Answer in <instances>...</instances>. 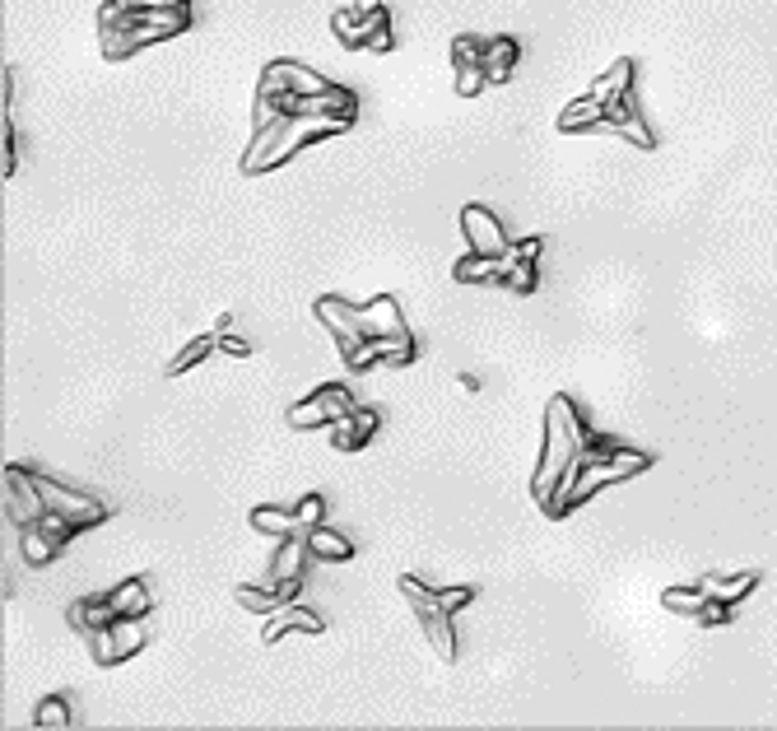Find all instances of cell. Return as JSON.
I'll use <instances>...</instances> for the list:
<instances>
[{
	"mask_svg": "<svg viewBox=\"0 0 777 731\" xmlns=\"http://www.w3.org/2000/svg\"><path fill=\"white\" fill-rule=\"evenodd\" d=\"M33 727H42V731H66V727H75V708H70L66 694H47V699L33 708Z\"/></svg>",
	"mask_w": 777,
	"mask_h": 731,
	"instance_id": "28",
	"label": "cell"
},
{
	"mask_svg": "<svg viewBox=\"0 0 777 731\" xmlns=\"http://www.w3.org/2000/svg\"><path fill=\"white\" fill-rule=\"evenodd\" d=\"M698 583H703V592H708V596H722V601L740 606V601H745V596L759 587V569L731 573V578H726V573H708V578H698Z\"/></svg>",
	"mask_w": 777,
	"mask_h": 731,
	"instance_id": "25",
	"label": "cell"
},
{
	"mask_svg": "<svg viewBox=\"0 0 777 731\" xmlns=\"http://www.w3.org/2000/svg\"><path fill=\"white\" fill-rule=\"evenodd\" d=\"M308 550H312V559H322V564H349L359 545L349 541L345 531H335V527H326L322 522V527L308 531Z\"/></svg>",
	"mask_w": 777,
	"mask_h": 731,
	"instance_id": "24",
	"label": "cell"
},
{
	"mask_svg": "<svg viewBox=\"0 0 777 731\" xmlns=\"http://www.w3.org/2000/svg\"><path fill=\"white\" fill-rule=\"evenodd\" d=\"M522 61V42L508 38V33H498V38H484V52H480V66L489 75V84H508L512 70Z\"/></svg>",
	"mask_w": 777,
	"mask_h": 731,
	"instance_id": "18",
	"label": "cell"
},
{
	"mask_svg": "<svg viewBox=\"0 0 777 731\" xmlns=\"http://www.w3.org/2000/svg\"><path fill=\"white\" fill-rule=\"evenodd\" d=\"M396 587H401V596L410 601V610H415L419 629H424V638L433 643V652L443 657V662H456V629H452V610L433 596L429 583H419V573H405V578H396Z\"/></svg>",
	"mask_w": 777,
	"mask_h": 731,
	"instance_id": "7",
	"label": "cell"
},
{
	"mask_svg": "<svg viewBox=\"0 0 777 731\" xmlns=\"http://www.w3.org/2000/svg\"><path fill=\"white\" fill-rule=\"evenodd\" d=\"M308 536H289V541L275 550V559H270V573L266 583H289V578H303V569H308Z\"/></svg>",
	"mask_w": 777,
	"mask_h": 731,
	"instance_id": "23",
	"label": "cell"
},
{
	"mask_svg": "<svg viewBox=\"0 0 777 731\" xmlns=\"http://www.w3.org/2000/svg\"><path fill=\"white\" fill-rule=\"evenodd\" d=\"M331 33L340 38V47H359V52H391L396 47V28H391V14L387 5H373V10H335L331 14Z\"/></svg>",
	"mask_w": 777,
	"mask_h": 731,
	"instance_id": "8",
	"label": "cell"
},
{
	"mask_svg": "<svg viewBox=\"0 0 777 731\" xmlns=\"http://www.w3.org/2000/svg\"><path fill=\"white\" fill-rule=\"evenodd\" d=\"M559 131L563 136H610V126H605V103L591 94L573 98V103L559 112Z\"/></svg>",
	"mask_w": 777,
	"mask_h": 731,
	"instance_id": "17",
	"label": "cell"
},
{
	"mask_svg": "<svg viewBox=\"0 0 777 731\" xmlns=\"http://www.w3.org/2000/svg\"><path fill=\"white\" fill-rule=\"evenodd\" d=\"M210 354H219L215 331H210V336H196V340H191V345L177 354V359H168V368H163V373H168V378H182V373H191L196 364H205Z\"/></svg>",
	"mask_w": 777,
	"mask_h": 731,
	"instance_id": "29",
	"label": "cell"
},
{
	"mask_svg": "<svg viewBox=\"0 0 777 731\" xmlns=\"http://www.w3.org/2000/svg\"><path fill=\"white\" fill-rule=\"evenodd\" d=\"M284 634H326V624H322V615H312L308 606H298V601H289V606H280V610H270L266 615V629H261V643L266 648H275Z\"/></svg>",
	"mask_w": 777,
	"mask_h": 731,
	"instance_id": "15",
	"label": "cell"
},
{
	"mask_svg": "<svg viewBox=\"0 0 777 731\" xmlns=\"http://www.w3.org/2000/svg\"><path fill=\"white\" fill-rule=\"evenodd\" d=\"M247 522H252V531H261V536H275V541L303 536V527H298V513H294V508H280V503H256L252 513H247Z\"/></svg>",
	"mask_w": 777,
	"mask_h": 731,
	"instance_id": "21",
	"label": "cell"
},
{
	"mask_svg": "<svg viewBox=\"0 0 777 731\" xmlns=\"http://www.w3.org/2000/svg\"><path fill=\"white\" fill-rule=\"evenodd\" d=\"M196 24V5L191 0H131V5H108L98 0V47L108 61L159 47Z\"/></svg>",
	"mask_w": 777,
	"mask_h": 731,
	"instance_id": "4",
	"label": "cell"
},
{
	"mask_svg": "<svg viewBox=\"0 0 777 731\" xmlns=\"http://www.w3.org/2000/svg\"><path fill=\"white\" fill-rule=\"evenodd\" d=\"M354 406H359V401H354V392H349L345 382H322V387H312L303 401H294V406L284 410V424L298 429V434H308V429H331V424H340Z\"/></svg>",
	"mask_w": 777,
	"mask_h": 731,
	"instance_id": "9",
	"label": "cell"
},
{
	"mask_svg": "<svg viewBox=\"0 0 777 731\" xmlns=\"http://www.w3.org/2000/svg\"><path fill=\"white\" fill-rule=\"evenodd\" d=\"M601 103H605V126H610V136H624L629 145H638V149H657V136L647 131L633 89H629V94H615V98H601Z\"/></svg>",
	"mask_w": 777,
	"mask_h": 731,
	"instance_id": "14",
	"label": "cell"
},
{
	"mask_svg": "<svg viewBox=\"0 0 777 731\" xmlns=\"http://www.w3.org/2000/svg\"><path fill=\"white\" fill-rule=\"evenodd\" d=\"M219 340V354H228V359H247V354H252V340H238V336H215Z\"/></svg>",
	"mask_w": 777,
	"mask_h": 731,
	"instance_id": "37",
	"label": "cell"
},
{
	"mask_svg": "<svg viewBox=\"0 0 777 731\" xmlns=\"http://www.w3.org/2000/svg\"><path fill=\"white\" fill-rule=\"evenodd\" d=\"M661 606H666L670 615H684V620H694L698 610L708 606V592H703V583H694V587H666V592H661Z\"/></svg>",
	"mask_w": 777,
	"mask_h": 731,
	"instance_id": "30",
	"label": "cell"
},
{
	"mask_svg": "<svg viewBox=\"0 0 777 731\" xmlns=\"http://www.w3.org/2000/svg\"><path fill=\"white\" fill-rule=\"evenodd\" d=\"M503 271H508V257H480V252H466V257L452 266L456 285H503Z\"/></svg>",
	"mask_w": 777,
	"mask_h": 731,
	"instance_id": "22",
	"label": "cell"
},
{
	"mask_svg": "<svg viewBox=\"0 0 777 731\" xmlns=\"http://www.w3.org/2000/svg\"><path fill=\"white\" fill-rule=\"evenodd\" d=\"M377 429H382V415L373 406H354L340 424H331V447L335 452H359L377 438Z\"/></svg>",
	"mask_w": 777,
	"mask_h": 731,
	"instance_id": "16",
	"label": "cell"
},
{
	"mask_svg": "<svg viewBox=\"0 0 777 731\" xmlns=\"http://www.w3.org/2000/svg\"><path fill=\"white\" fill-rule=\"evenodd\" d=\"M5 517L10 527H33L47 517V503H42V489H38V471L28 466H5Z\"/></svg>",
	"mask_w": 777,
	"mask_h": 731,
	"instance_id": "12",
	"label": "cell"
},
{
	"mask_svg": "<svg viewBox=\"0 0 777 731\" xmlns=\"http://www.w3.org/2000/svg\"><path fill=\"white\" fill-rule=\"evenodd\" d=\"M536 285H540L536 261H512V257H508V271H503V289H512V294H536Z\"/></svg>",
	"mask_w": 777,
	"mask_h": 731,
	"instance_id": "32",
	"label": "cell"
},
{
	"mask_svg": "<svg viewBox=\"0 0 777 731\" xmlns=\"http://www.w3.org/2000/svg\"><path fill=\"white\" fill-rule=\"evenodd\" d=\"M108 601H112L117 615H149V610H154V596H149L145 578H121V583L108 592Z\"/></svg>",
	"mask_w": 777,
	"mask_h": 731,
	"instance_id": "26",
	"label": "cell"
},
{
	"mask_svg": "<svg viewBox=\"0 0 777 731\" xmlns=\"http://www.w3.org/2000/svg\"><path fill=\"white\" fill-rule=\"evenodd\" d=\"M633 75H638V66H633L629 56H619L615 66H610V70H601V75H596V80L587 84V94H591V98H615V94H629V89H633Z\"/></svg>",
	"mask_w": 777,
	"mask_h": 731,
	"instance_id": "27",
	"label": "cell"
},
{
	"mask_svg": "<svg viewBox=\"0 0 777 731\" xmlns=\"http://www.w3.org/2000/svg\"><path fill=\"white\" fill-rule=\"evenodd\" d=\"M312 312H317V322L335 336L349 373H368L377 364L405 368L419 359V340L410 331V322H405L401 298L377 294L368 303H349L340 294H326L312 303Z\"/></svg>",
	"mask_w": 777,
	"mask_h": 731,
	"instance_id": "1",
	"label": "cell"
},
{
	"mask_svg": "<svg viewBox=\"0 0 777 731\" xmlns=\"http://www.w3.org/2000/svg\"><path fill=\"white\" fill-rule=\"evenodd\" d=\"M461 233H466V247L470 252H480V257H503L508 252V229H503V219L489 210V205L470 201L461 210Z\"/></svg>",
	"mask_w": 777,
	"mask_h": 731,
	"instance_id": "13",
	"label": "cell"
},
{
	"mask_svg": "<svg viewBox=\"0 0 777 731\" xmlns=\"http://www.w3.org/2000/svg\"><path fill=\"white\" fill-rule=\"evenodd\" d=\"M270 117H345V122H359V94L308 70L303 61H270L256 80L252 126H266Z\"/></svg>",
	"mask_w": 777,
	"mask_h": 731,
	"instance_id": "3",
	"label": "cell"
},
{
	"mask_svg": "<svg viewBox=\"0 0 777 731\" xmlns=\"http://www.w3.org/2000/svg\"><path fill=\"white\" fill-rule=\"evenodd\" d=\"M736 620V606L731 601H722V596H708V606L694 615V624H703V629H722V624Z\"/></svg>",
	"mask_w": 777,
	"mask_h": 731,
	"instance_id": "34",
	"label": "cell"
},
{
	"mask_svg": "<svg viewBox=\"0 0 777 731\" xmlns=\"http://www.w3.org/2000/svg\"><path fill=\"white\" fill-rule=\"evenodd\" d=\"M657 466L652 461V452H638V447H624V443H615V438L605 434V443L596 447L587 457V466L577 471V480H573V489H568V517L582 508V503H591L601 489H610V485H624V480H638V475H647Z\"/></svg>",
	"mask_w": 777,
	"mask_h": 731,
	"instance_id": "6",
	"label": "cell"
},
{
	"mask_svg": "<svg viewBox=\"0 0 777 731\" xmlns=\"http://www.w3.org/2000/svg\"><path fill=\"white\" fill-rule=\"evenodd\" d=\"M540 247H545V238H536V233H531V238H517V243L503 252V257H512V261H536Z\"/></svg>",
	"mask_w": 777,
	"mask_h": 731,
	"instance_id": "36",
	"label": "cell"
},
{
	"mask_svg": "<svg viewBox=\"0 0 777 731\" xmlns=\"http://www.w3.org/2000/svg\"><path fill=\"white\" fill-rule=\"evenodd\" d=\"M238 606L247 610V615H270V610H280L284 606V596H280V587L275 583H266V587H238Z\"/></svg>",
	"mask_w": 777,
	"mask_h": 731,
	"instance_id": "31",
	"label": "cell"
},
{
	"mask_svg": "<svg viewBox=\"0 0 777 731\" xmlns=\"http://www.w3.org/2000/svg\"><path fill=\"white\" fill-rule=\"evenodd\" d=\"M66 620H70V629H75V634L94 638L98 629H108V624L117 620V610H112L108 592H103V596H80V601H70Z\"/></svg>",
	"mask_w": 777,
	"mask_h": 731,
	"instance_id": "19",
	"label": "cell"
},
{
	"mask_svg": "<svg viewBox=\"0 0 777 731\" xmlns=\"http://www.w3.org/2000/svg\"><path fill=\"white\" fill-rule=\"evenodd\" d=\"M605 443V434H596L582 410L568 401V396H554L545 406V438H540V461L536 475H531V499L550 522H563L568 517V489H573L577 471L587 466V457Z\"/></svg>",
	"mask_w": 777,
	"mask_h": 731,
	"instance_id": "2",
	"label": "cell"
},
{
	"mask_svg": "<svg viewBox=\"0 0 777 731\" xmlns=\"http://www.w3.org/2000/svg\"><path fill=\"white\" fill-rule=\"evenodd\" d=\"M349 126L354 122H345V117H270L266 126H252L238 173L242 177L275 173V168H284V163H294L303 149L345 136Z\"/></svg>",
	"mask_w": 777,
	"mask_h": 731,
	"instance_id": "5",
	"label": "cell"
},
{
	"mask_svg": "<svg viewBox=\"0 0 777 731\" xmlns=\"http://www.w3.org/2000/svg\"><path fill=\"white\" fill-rule=\"evenodd\" d=\"M38 489H42L47 513L66 517V522H75L80 531H89V527H98V522H108L112 517V508L98 499V494H84V489H75V485H61V480H52V475H42V471H38Z\"/></svg>",
	"mask_w": 777,
	"mask_h": 731,
	"instance_id": "10",
	"label": "cell"
},
{
	"mask_svg": "<svg viewBox=\"0 0 777 731\" xmlns=\"http://www.w3.org/2000/svg\"><path fill=\"white\" fill-rule=\"evenodd\" d=\"M66 550V541L56 536V531H47L42 522H33V527H19V555H24L28 569H47L56 555Z\"/></svg>",
	"mask_w": 777,
	"mask_h": 731,
	"instance_id": "20",
	"label": "cell"
},
{
	"mask_svg": "<svg viewBox=\"0 0 777 731\" xmlns=\"http://www.w3.org/2000/svg\"><path fill=\"white\" fill-rule=\"evenodd\" d=\"M433 596H438V601H443L447 610H461V606H470V601H475V587H433Z\"/></svg>",
	"mask_w": 777,
	"mask_h": 731,
	"instance_id": "35",
	"label": "cell"
},
{
	"mask_svg": "<svg viewBox=\"0 0 777 731\" xmlns=\"http://www.w3.org/2000/svg\"><path fill=\"white\" fill-rule=\"evenodd\" d=\"M294 513H298V527H303V536H308L312 527H322V522H326V499H322V494H303V499L294 503Z\"/></svg>",
	"mask_w": 777,
	"mask_h": 731,
	"instance_id": "33",
	"label": "cell"
},
{
	"mask_svg": "<svg viewBox=\"0 0 777 731\" xmlns=\"http://www.w3.org/2000/svg\"><path fill=\"white\" fill-rule=\"evenodd\" d=\"M145 643H149V620L145 615H117L108 629H98V634L89 638V648H94L89 657H94L98 666H121V662H131Z\"/></svg>",
	"mask_w": 777,
	"mask_h": 731,
	"instance_id": "11",
	"label": "cell"
}]
</instances>
